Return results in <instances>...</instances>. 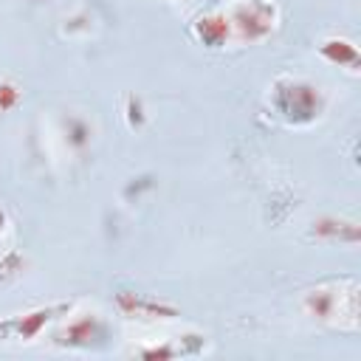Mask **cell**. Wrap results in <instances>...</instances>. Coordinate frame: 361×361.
Wrapping results in <instances>:
<instances>
[{"mask_svg":"<svg viewBox=\"0 0 361 361\" xmlns=\"http://www.w3.org/2000/svg\"><path fill=\"white\" fill-rule=\"evenodd\" d=\"M20 102V90L14 87V85H0V113H6L8 107H14Z\"/></svg>","mask_w":361,"mask_h":361,"instance_id":"12","label":"cell"},{"mask_svg":"<svg viewBox=\"0 0 361 361\" xmlns=\"http://www.w3.org/2000/svg\"><path fill=\"white\" fill-rule=\"evenodd\" d=\"M68 141H71V147H76V149H82V147H87V141H90V127L82 121V118H68Z\"/></svg>","mask_w":361,"mask_h":361,"instance_id":"10","label":"cell"},{"mask_svg":"<svg viewBox=\"0 0 361 361\" xmlns=\"http://www.w3.org/2000/svg\"><path fill=\"white\" fill-rule=\"evenodd\" d=\"M319 54L338 65V68H350V71H358V48L350 42V39H338V37H330L319 45Z\"/></svg>","mask_w":361,"mask_h":361,"instance_id":"9","label":"cell"},{"mask_svg":"<svg viewBox=\"0 0 361 361\" xmlns=\"http://www.w3.org/2000/svg\"><path fill=\"white\" fill-rule=\"evenodd\" d=\"M127 121H130V127L144 124V107H141V99H135V96L127 99Z\"/></svg>","mask_w":361,"mask_h":361,"instance_id":"11","label":"cell"},{"mask_svg":"<svg viewBox=\"0 0 361 361\" xmlns=\"http://www.w3.org/2000/svg\"><path fill=\"white\" fill-rule=\"evenodd\" d=\"M274 23H276V6L271 0H243L240 6H234L228 17V25L237 31L243 42H257L268 37Z\"/></svg>","mask_w":361,"mask_h":361,"instance_id":"4","label":"cell"},{"mask_svg":"<svg viewBox=\"0 0 361 361\" xmlns=\"http://www.w3.org/2000/svg\"><path fill=\"white\" fill-rule=\"evenodd\" d=\"M71 302H62V305H48V307H37L31 313H23V316H8V319H0V341H34L54 319H62L71 313Z\"/></svg>","mask_w":361,"mask_h":361,"instance_id":"3","label":"cell"},{"mask_svg":"<svg viewBox=\"0 0 361 361\" xmlns=\"http://www.w3.org/2000/svg\"><path fill=\"white\" fill-rule=\"evenodd\" d=\"M310 237L316 240H338V243H358V226L338 217H319L310 228Z\"/></svg>","mask_w":361,"mask_h":361,"instance_id":"7","label":"cell"},{"mask_svg":"<svg viewBox=\"0 0 361 361\" xmlns=\"http://www.w3.org/2000/svg\"><path fill=\"white\" fill-rule=\"evenodd\" d=\"M302 307L307 316L319 322H344L355 324L358 322V285L353 279L341 282H327L305 293Z\"/></svg>","mask_w":361,"mask_h":361,"instance_id":"1","label":"cell"},{"mask_svg":"<svg viewBox=\"0 0 361 361\" xmlns=\"http://www.w3.org/2000/svg\"><path fill=\"white\" fill-rule=\"evenodd\" d=\"M6 226V212H0V228Z\"/></svg>","mask_w":361,"mask_h":361,"instance_id":"13","label":"cell"},{"mask_svg":"<svg viewBox=\"0 0 361 361\" xmlns=\"http://www.w3.org/2000/svg\"><path fill=\"white\" fill-rule=\"evenodd\" d=\"M116 307L124 316L141 319V322H164V319H175L178 316V307H172L166 302H158V299H149L144 293H133V290L116 293Z\"/></svg>","mask_w":361,"mask_h":361,"instance_id":"6","label":"cell"},{"mask_svg":"<svg viewBox=\"0 0 361 361\" xmlns=\"http://www.w3.org/2000/svg\"><path fill=\"white\" fill-rule=\"evenodd\" d=\"M271 104L288 124H310L324 113V96L302 79H279L274 85Z\"/></svg>","mask_w":361,"mask_h":361,"instance_id":"2","label":"cell"},{"mask_svg":"<svg viewBox=\"0 0 361 361\" xmlns=\"http://www.w3.org/2000/svg\"><path fill=\"white\" fill-rule=\"evenodd\" d=\"M228 31H231V25H228V17H226V14H206V17H200V20L195 23V34H197V39H200L206 48H220V45H226Z\"/></svg>","mask_w":361,"mask_h":361,"instance_id":"8","label":"cell"},{"mask_svg":"<svg viewBox=\"0 0 361 361\" xmlns=\"http://www.w3.org/2000/svg\"><path fill=\"white\" fill-rule=\"evenodd\" d=\"M104 333H107V327L96 313H82V316L71 319L54 336V344H59V347H93L104 338Z\"/></svg>","mask_w":361,"mask_h":361,"instance_id":"5","label":"cell"}]
</instances>
